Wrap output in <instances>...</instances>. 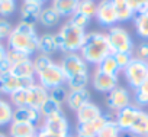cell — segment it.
<instances>
[{
    "label": "cell",
    "mask_w": 148,
    "mask_h": 137,
    "mask_svg": "<svg viewBox=\"0 0 148 137\" xmlns=\"http://www.w3.org/2000/svg\"><path fill=\"white\" fill-rule=\"evenodd\" d=\"M38 39L39 36L34 25L19 22L8 38V49L18 51L31 58V55L38 52Z\"/></svg>",
    "instance_id": "6da1fadb"
},
{
    "label": "cell",
    "mask_w": 148,
    "mask_h": 137,
    "mask_svg": "<svg viewBox=\"0 0 148 137\" xmlns=\"http://www.w3.org/2000/svg\"><path fill=\"white\" fill-rule=\"evenodd\" d=\"M79 52L87 63L99 65L106 56L112 55L109 40H108V35L102 33V32L86 33L83 46Z\"/></svg>",
    "instance_id": "7a4b0ae2"
},
{
    "label": "cell",
    "mask_w": 148,
    "mask_h": 137,
    "mask_svg": "<svg viewBox=\"0 0 148 137\" xmlns=\"http://www.w3.org/2000/svg\"><path fill=\"white\" fill-rule=\"evenodd\" d=\"M86 30L74 26L73 23L67 22L62 25L58 33H55V43L58 51H62L65 53L68 52H77L82 49L84 38H86Z\"/></svg>",
    "instance_id": "3957f363"
},
{
    "label": "cell",
    "mask_w": 148,
    "mask_h": 137,
    "mask_svg": "<svg viewBox=\"0 0 148 137\" xmlns=\"http://www.w3.org/2000/svg\"><path fill=\"white\" fill-rule=\"evenodd\" d=\"M108 35V40H109V46L112 53H118V52H125V53H132L134 55V40L129 35V32L126 29H123L122 26H112L109 29Z\"/></svg>",
    "instance_id": "277c9868"
},
{
    "label": "cell",
    "mask_w": 148,
    "mask_h": 137,
    "mask_svg": "<svg viewBox=\"0 0 148 137\" xmlns=\"http://www.w3.org/2000/svg\"><path fill=\"white\" fill-rule=\"evenodd\" d=\"M35 77L38 78V84L42 85L44 88H47L48 91L57 87H64L67 82V78L61 70V65L52 62L51 65L45 66L44 70L38 71L35 74Z\"/></svg>",
    "instance_id": "5b68a950"
},
{
    "label": "cell",
    "mask_w": 148,
    "mask_h": 137,
    "mask_svg": "<svg viewBox=\"0 0 148 137\" xmlns=\"http://www.w3.org/2000/svg\"><path fill=\"white\" fill-rule=\"evenodd\" d=\"M122 71L128 85L132 87L134 90H138L148 78V62L134 56L132 61L128 63V66Z\"/></svg>",
    "instance_id": "8992f818"
},
{
    "label": "cell",
    "mask_w": 148,
    "mask_h": 137,
    "mask_svg": "<svg viewBox=\"0 0 148 137\" xmlns=\"http://www.w3.org/2000/svg\"><path fill=\"white\" fill-rule=\"evenodd\" d=\"M60 65H61V70H62L65 78H71L77 74H87L89 72V63L77 52L65 53L62 56Z\"/></svg>",
    "instance_id": "52a82bcc"
},
{
    "label": "cell",
    "mask_w": 148,
    "mask_h": 137,
    "mask_svg": "<svg viewBox=\"0 0 148 137\" xmlns=\"http://www.w3.org/2000/svg\"><path fill=\"white\" fill-rule=\"evenodd\" d=\"M36 84L35 78H18L10 72L0 74V94L12 95L19 90H28Z\"/></svg>",
    "instance_id": "ba28073f"
},
{
    "label": "cell",
    "mask_w": 148,
    "mask_h": 137,
    "mask_svg": "<svg viewBox=\"0 0 148 137\" xmlns=\"http://www.w3.org/2000/svg\"><path fill=\"white\" fill-rule=\"evenodd\" d=\"M112 120H115V113L106 111L99 118H96L93 121H89L84 124H77V136L79 137H97L102 127L108 121H112Z\"/></svg>",
    "instance_id": "9c48e42d"
},
{
    "label": "cell",
    "mask_w": 148,
    "mask_h": 137,
    "mask_svg": "<svg viewBox=\"0 0 148 137\" xmlns=\"http://www.w3.org/2000/svg\"><path fill=\"white\" fill-rule=\"evenodd\" d=\"M106 105L110 113H118L131 105V94L125 87H115L106 97Z\"/></svg>",
    "instance_id": "30bf717a"
},
{
    "label": "cell",
    "mask_w": 148,
    "mask_h": 137,
    "mask_svg": "<svg viewBox=\"0 0 148 137\" xmlns=\"http://www.w3.org/2000/svg\"><path fill=\"white\" fill-rule=\"evenodd\" d=\"M95 18L102 26H106V28H112L115 26V23H118V16H116L112 0H100L97 3V10H96Z\"/></svg>",
    "instance_id": "8fae6325"
},
{
    "label": "cell",
    "mask_w": 148,
    "mask_h": 137,
    "mask_svg": "<svg viewBox=\"0 0 148 137\" xmlns=\"http://www.w3.org/2000/svg\"><path fill=\"white\" fill-rule=\"evenodd\" d=\"M48 98H49V91L42 85H39L38 82L26 90V107L39 110Z\"/></svg>",
    "instance_id": "7c38bea8"
},
{
    "label": "cell",
    "mask_w": 148,
    "mask_h": 137,
    "mask_svg": "<svg viewBox=\"0 0 148 137\" xmlns=\"http://www.w3.org/2000/svg\"><path fill=\"white\" fill-rule=\"evenodd\" d=\"M92 85L96 91L109 94L115 87H118V75H108L96 70L92 77Z\"/></svg>",
    "instance_id": "4fadbf2b"
},
{
    "label": "cell",
    "mask_w": 148,
    "mask_h": 137,
    "mask_svg": "<svg viewBox=\"0 0 148 137\" xmlns=\"http://www.w3.org/2000/svg\"><path fill=\"white\" fill-rule=\"evenodd\" d=\"M138 113H139V107L132 105V104L129 107H125L121 111L115 113V121L119 126V128H121L122 133H128L131 130V127H132V124H134Z\"/></svg>",
    "instance_id": "5bb4252c"
},
{
    "label": "cell",
    "mask_w": 148,
    "mask_h": 137,
    "mask_svg": "<svg viewBox=\"0 0 148 137\" xmlns=\"http://www.w3.org/2000/svg\"><path fill=\"white\" fill-rule=\"evenodd\" d=\"M42 9L44 7L41 5H38V3L23 2L22 6H21V18H22L21 22H25V23H29V25L35 26V23L39 20Z\"/></svg>",
    "instance_id": "9a60e30c"
},
{
    "label": "cell",
    "mask_w": 148,
    "mask_h": 137,
    "mask_svg": "<svg viewBox=\"0 0 148 137\" xmlns=\"http://www.w3.org/2000/svg\"><path fill=\"white\" fill-rule=\"evenodd\" d=\"M102 114H103V111L100 110V107L97 104L92 103V101L84 104L82 108H79L76 111V117H77V123L79 124H84V123L93 121V120L99 118Z\"/></svg>",
    "instance_id": "2e32d148"
},
{
    "label": "cell",
    "mask_w": 148,
    "mask_h": 137,
    "mask_svg": "<svg viewBox=\"0 0 148 137\" xmlns=\"http://www.w3.org/2000/svg\"><path fill=\"white\" fill-rule=\"evenodd\" d=\"M42 120L39 110L31 108V107H21L15 108L13 111V121L18 123H29V124H38Z\"/></svg>",
    "instance_id": "e0dca14e"
},
{
    "label": "cell",
    "mask_w": 148,
    "mask_h": 137,
    "mask_svg": "<svg viewBox=\"0 0 148 137\" xmlns=\"http://www.w3.org/2000/svg\"><path fill=\"white\" fill-rule=\"evenodd\" d=\"M38 127L36 124L18 123L12 121L9 124V137H36Z\"/></svg>",
    "instance_id": "ac0fdd59"
},
{
    "label": "cell",
    "mask_w": 148,
    "mask_h": 137,
    "mask_svg": "<svg viewBox=\"0 0 148 137\" xmlns=\"http://www.w3.org/2000/svg\"><path fill=\"white\" fill-rule=\"evenodd\" d=\"M42 126L47 127V128H51V130H57V131H62V133H70V124H68V120H67V117H65V114L62 111L55 113V114L44 118Z\"/></svg>",
    "instance_id": "d6986e66"
},
{
    "label": "cell",
    "mask_w": 148,
    "mask_h": 137,
    "mask_svg": "<svg viewBox=\"0 0 148 137\" xmlns=\"http://www.w3.org/2000/svg\"><path fill=\"white\" fill-rule=\"evenodd\" d=\"M67 107L73 111H77L79 108H82L84 104L90 103V92L86 90H80V91H68L67 95Z\"/></svg>",
    "instance_id": "ffe728a7"
},
{
    "label": "cell",
    "mask_w": 148,
    "mask_h": 137,
    "mask_svg": "<svg viewBox=\"0 0 148 137\" xmlns=\"http://www.w3.org/2000/svg\"><path fill=\"white\" fill-rule=\"evenodd\" d=\"M80 0H52L51 7L55 9V12L61 18H71L79 9Z\"/></svg>",
    "instance_id": "44dd1931"
},
{
    "label": "cell",
    "mask_w": 148,
    "mask_h": 137,
    "mask_svg": "<svg viewBox=\"0 0 148 137\" xmlns=\"http://www.w3.org/2000/svg\"><path fill=\"white\" fill-rule=\"evenodd\" d=\"M128 133L132 134L134 137H147L148 136V113L147 111L139 108V113Z\"/></svg>",
    "instance_id": "7402d4cb"
},
{
    "label": "cell",
    "mask_w": 148,
    "mask_h": 137,
    "mask_svg": "<svg viewBox=\"0 0 148 137\" xmlns=\"http://www.w3.org/2000/svg\"><path fill=\"white\" fill-rule=\"evenodd\" d=\"M10 74H13L18 78H35V66H34V61L31 58L16 63L12 66Z\"/></svg>",
    "instance_id": "603a6c76"
},
{
    "label": "cell",
    "mask_w": 148,
    "mask_h": 137,
    "mask_svg": "<svg viewBox=\"0 0 148 137\" xmlns=\"http://www.w3.org/2000/svg\"><path fill=\"white\" fill-rule=\"evenodd\" d=\"M57 51H58V48H57V43H55V35L44 33V35L39 36V39H38V52L39 53L51 56Z\"/></svg>",
    "instance_id": "cb8c5ba5"
},
{
    "label": "cell",
    "mask_w": 148,
    "mask_h": 137,
    "mask_svg": "<svg viewBox=\"0 0 148 137\" xmlns=\"http://www.w3.org/2000/svg\"><path fill=\"white\" fill-rule=\"evenodd\" d=\"M112 3L118 16V22H128L135 18V12L129 7L126 0H112Z\"/></svg>",
    "instance_id": "d4e9b609"
},
{
    "label": "cell",
    "mask_w": 148,
    "mask_h": 137,
    "mask_svg": "<svg viewBox=\"0 0 148 137\" xmlns=\"http://www.w3.org/2000/svg\"><path fill=\"white\" fill-rule=\"evenodd\" d=\"M134 25L136 35L145 40H148V10L136 13L134 18Z\"/></svg>",
    "instance_id": "484cf974"
},
{
    "label": "cell",
    "mask_w": 148,
    "mask_h": 137,
    "mask_svg": "<svg viewBox=\"0 0 148 137\" xmlns=\"http://www.w3.org/2000/svg\"><path fill=\"white\" fill-rule=\"evenodd\" d=\"M89 81H90L89 72L87 74H77L71 78H67L65 87L68 91H80V90H86Z\"/></svg>",
    "instance_id": "4316f807"
},
{
    "label": "cell",
    "mask_w": 148,
    "mask_h": 137,
    "mask_svg": "<svg viewBox=\"0 0 148 137\" xmlns=\"http://www.w3.org/2000/svg\"><path fill=\"white\" fill-rule=\"evenodd\" d=\"M61 16L55 12V9H52L51 6L49 7H44L42 12H41V16H39V23L45 28H52L55 25H58Z\"/></svg>",
    "instance_id": "83f0119b"
},
{
    "label": "cell",
    "mask_w": 148,
    "mask_h": 137,
    "mask_svg": "<svg viewBox=\"0 0 148 137\" xmlns=\"http://www.w3.org/2000/svg\"><path fill=\"white\" fill-rule=\"evenodd\" d=\"M13 111L15 107L10 104V101L0 98V127L9 126L13 121Z\"/></svg>",
    "instance_id": "f1b7e54d"
},
{
    "label": "cell",
    "mask_w": 148,
    "mask_h": 137,
    "mask_svg": "<svg viewBox=\"0 0 148 137\" xmlns=\"http://www.w3.org/2000/svg\"><path fill=\"white\" fill-rule=\"evenodd\" d=\"M97 70L103 74H108V75H118V72L121 71L119 65L116 63L113 55H109L106 56L99 65H97Z\"/></svg>",
    "instance_id": "f546056e"
},
{
    "label": "cell",
    "mask_w": 148,
    "mask_h": 137,
    "mask_svg": "<svg viewBox=\"0 0 148 137\" xmlns=\"http://www.w3.org/2000/svg\"><path fill=\"white\" fill-rule=\"evenodd\" d=\"M134 101H135V105L139 107V108L148 105V78L138 90H135Z\"/></svg>",
    "instance_id": "4dcf8cb0"
},
{
    "label": "cell",
    "mask_w": 148,
    "mask_h": 137,
    "mask_svg": "<svg viewBox=\"0 0 148 137\" xmlns=\"http://www.w3.org/2000/svg\"><path fill=\"white\" fill-rule=\"evenodd\" d=\"M60 111H62V105L58 104V103H55L51 98H48L44 103V105L39 108V113H41V117L42 118H47V117H49V115H52L55 113H60Z\"/></svg>",
    "instance_id": "1f68e13d"
},
{
    "label": "cell",
    "mask_w": 148,
    "mask_h": 137,
    "mask_svg": "<svg viewBox=\"0 0 148 137\" xmlns=\"http://www.w3.org/2000/svg\"><path fill=\"white\" fill-rule=\"evenodd\" d=\"M121 134H122V131H121L119 126L116 124L115 120H112V121H108L102 127V130L97 134V137H121Z\"/></svg>",
    "instance_id": "d6a6232c"
},
{
    "label": "cell",
    "mask_w": 148,
    "mask_h": 137,
    "mask_svg": "<svg viewBox=\"0 0 148 137\" xmlns=\"http://www.w3.org/2000/svg\"><path fill=\"white\" fill-rule=\"evenodd\" d=\"M96 10H97V3L95 0H80L77 12H80L89 18H93V16H96Z\"/></svg>",
    "instance_id": "836d02e7"
},
{
    "label": "cell",
    "mask_w": 148,
    "mask_h": 137,
    "mask_svg": "<svg viewBox=\"0 0 148 137\" xmlns=\"http://www.w3.org/2000/svg\"><path fill=\"white\" fill-rule=\"evenodd\" d=\"M67 95H68V90L65 88V85H64V87H57V88L49 90V98L54 100L55 103L61 104V105H62V103L67 101Z\"/></svg>",
    "instance_id": "e575fe53"
},
{
    "label": "cell",
    "mask_w": 148,
    "mask_h": 137,
    "mask_svg": "<svg viewBox=\"0 0 148 137\" xmlns=\"http://www.w3.org/2000/svg\"><path fill=\"white\" fill-rule=\"evenodd\" d=\"M90 19L92 18H89V16H86V15H83V13H80V12H76L71 18H70V23H73L74 26H77V28H80V29H84L86 30V28L89 26V23H90Z\"/></svg>",
    "instance_id": "d590c367"
},
{
    "label": "cell",
    "mask_w": 148,
    "mask_h": 137,
    "mask_svg": "<svg viewBox=\"0 0 148 137\" xmlns=\"http://www.w3.org/2000/svg\"><path fill=\"white\" fill-rule=\"evenodd\" d=\"M28 58H29V56H26V55H23V53H21V52H18V51L8 49L5 59L9 62L10 66H13V65H16V63H19V62H22V61H25V59H28ZM10 70H12V68H10Z\"/></svg>",
    "instance_id": "8d00e7d4"
},
{
    "label": "cell",
    "mask_w": 148,
    "mask_h": 137,
    "mask_svg": "<svg viewBox=\"0 0 148 137\" xmlns=\"http://www.w3.org/2000/svg\"><path fill=\"white\" fill-rule=\"evenodd\" d=\"M54 61L51 59V56H48V55H42V53H39L38 56H35L34 58V66H35V74L38 72V71H41V70H44L45 66H48V65H51Z\"/></svg>",
    "instance_id": "74e56055"
},
{
    "label": "cell",
    "mask_w": 148,
    "mask_h": 137,
    "mask_svg": "<svg viewBox=\"0 0 148 137\" xmlns=\"http://www.w3.org/2000/svg\"><path fill=\"white\" fill-rule=\"evenodd\" d=\"M36 137H70V133H62V131L51 130V128H47V127L41 126L38 128Z\"/></svg>",
    "instance_id": "f35d334b"
},
{
    "label": "cell",
    "mask_w": 148,
    "mask_h": 137,
    "mask_svg": "<svg viewBox=\"0 0 148 137\" xmlns=\"http://www.w3.org/2000/svg\"><path fill=\"white\" fill-rule=\"evenodd\" d=\"M113 55V58H115V61H116V63L119 65V68H121V71L122 70H125V68L128 66V63L132 61V58H134V55L132 53H125V52H118V53H112Z\"/></svg>",
    "instance_id": "ab89813d"
},
{
    "label": "cell",
    "mask_w": 148,
    "mask_h": 137,
    "mask_svg": "<svg viewBox=\"0 0 148 137\" xmlns=\"http://www.w3.org/2000/svg\"><path fill=\"white\" fill-rule=\"evenodd\" d=\"M16 10V0L13 2H0V18H8Z\"/></svg>",
    "instance_id": "60d3db41"
},
{
    "label": "cell",
    "mask_w": 148,
    "mask_h": 137,
    "mask_svg": "<svg viewBox=\"0 0 148 137\" xmlns=\"http://www.w3.org/2000/svg\"><path fill=\"white\" fill-rule=\"evenodd\" d=\"M13 26L10 25L9 20H6L5 18H0V43H2V40H8L10 32H12Z\"/></svg>",
    "instance_id": "b9f144b4"
},
{
    "label": "cell",
    "mask_w": 148,
    "mask_h": 137,
    "mask_svg": "<svg viewBox=\"0 0 148 137\" xmlns=\"http://www.w3.org/2000/svg\"><path fill=\"white\" fill-rule=\"evenodd\" d=\"M126 2L129 7L135 12V15L148 10V0H126Z\"/></svg>",
    "instance_id": "7bdbcfd3"
},
{
    "label": "cell",
    "mask_w": 148,
    "mask_h": 137,
    "mask_svg": "<svg viewBox=\"0 0 148 137\" xmlns=\"http://www.w3.org/2000/svg\"><path fill=\"white\" fill-rule=\"evenodd\" d=\"M135 58H138V59H141V61L148 62V42H141V43L136 46Z\"/></svg>",
    "instance_id": "ee69618b"
},
{
    "label": "cell",
    "mask_w": 148,
    "mask_h": 137,
    "mask_svg": "<svg viewBox=\"0 0 148 137\" xmlns=\"http://www.w3.org/2000/svg\"><path fill=\"white\" fill-rule=\"evenodd\" d=\"M6 51H8V48L3 43H0V63H2L6 58Z\"/></svg>",
    "instance_id": "f6af8a7d"
},
{
    "label": "cell",
    "mask_w": 148,
    "mask_h": 137,
    "mask_svg": "<svg viewBox=\"0 0 148 137\" xmlns=\"http://www.w3.org/2000/svg\"><path fill=\"white\" fill-rule=\"evenodd\" d=\"M23 2H32V3H38V5H44L45 2H48V0H23Z\"/></svg>",
    "instance_id": "bcb514c9"
},
{
    "label": "cell",
    "mask_w": 148,
    "mask_h": 137,
    "mask_svg": "<svg viewBox=\"0 0 148 137\" xmlns=\"http://www.w3.org/2000/svg\"><path fill=\"white\" fill-rule=\"evenodd\" d=\"M0 137H9V136H6L5 133H0Z\"/></svg>",
    "instance_id": "7dc6e473"
},
{
    "label": "cell",
    "mask_w": 148,
    "mask_h": 137,
    "mask_svg": "<svg viewBox=\"0 0 148 137\" xmlns=\"http://www.w3.org/2000/svg\"><path fill=\"white\" fill-rule=\"evenodd\" d=\"M0 2H13V0H0Z\"/></svg>",
    "instance_id": "c3c4849f"
},
{
    "label": "cell",
    "mask_w": 148,
    "mask_h": 137,
    "mask_svg": "<svg viewBox=\"0 0 148 137\" xmlns=\"http://www.w3.org/2000/svg\"><path fill=\"white\" fill-rule=\"evenodd\" d=\"M126 137H134L132 134H129V133H126Z\"/></svg>",
    "instance_id": "681fc988"
},
{
    "label": "cell",
    "mask_w": 148,
    "mask_h": 137,
    "mask_svg": "<svg viewBox=\"0 0 148 137\" xmlns=\"http://www.w3.org/2000/svg\"><path fill=\"white\" fill-rule=\"evenodd\" d=\"M70 137H71V136H70ZM76 137H77V136H76Z\"/></svg>",
    "instance_id": "f907efd6"
},
{
    "label": "cell",
    "mask_w": 148,
    "mask_h": 137,
    "mask_svg": "<svg viewBox=\"0 0 148 137\" xmlns=\"http://www.w3.org/2000/svg\"><path fill=\"white\" fill-rule=\"evenodd\" d=\"M77 137H79V136H77Z\"/></svg>",
    "instance_id": "816d5d0a"
},
{
    "label": "cell",
    "mask_w": 148,
    "mask_h": 137,
    "mask_svg": "<svg viewBox=\"0 0 148 137\" xmlns=\"http://www.w3.org/2000/svg\"><path fill=\"white\" fill-rule=\"evenodd\" d=\"M147 137H148V136H147Z\"/></svg>",
    "instance_id": "f5cc1de1"
}]
</instances>
